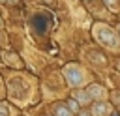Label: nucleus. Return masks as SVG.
Listing matches in <instances>:
<instances>
[{
  "label": "nucleus",
  "instance_id": "f257e3e1",
  "mask_svg": "<svg viewBox=\"0 0 120 116\" xmlns=\"http://www.w3.org/2000/svg\"><path fill=\"white\" fill-rule=\"evenodd\" d=\"M49 24H51V15H34L32 17V28L38 34H45Z\"/></svg>",
  "mask_w": 120,
  "mask_h": 116
},
{
  "label": "nucleus",
  "instance_id": "f03ea898",
  "mask_svg": "<svg viewBox=\"0 0 120 116\" xmlns=\"http://www.w3.org/2000/svg\"><path fill=\"white\" fill-rule=\"evenodd\" d=\"M58 116H68V112L64 109H58Z\"/></svg>",
  "mask_w": 120,
  "mask_h": 116
},
{
  "label": "nucleus",
  "instance_id": "7ed1b4c3",
  "mask_svg": "<svg viewBox=\"0 0 120 116\" xmlns=\"http://www.w3.org/2000/svg\"><path fill=\"white\" fill-rule=\"evenodd\" d=\"M114 116H118V114H114Z\"/></svg>",
  "mask_w": 120,
  "mask_h": 116
},
{
  "label": "nucleus",
  "instance_id": "20e7f679",
  "mask_svg": "<svg viewBox=\"0 0 120 116\" xmlns=\"http://www.w3.org/2000/svg\"><path fill=\"white\" fill-rule=\"evenodd\" d=\"M0 2H2V0H0Z\"/></svg>",
  "mask_w": 120,
  "mask_h": 116
}]
</instances>
